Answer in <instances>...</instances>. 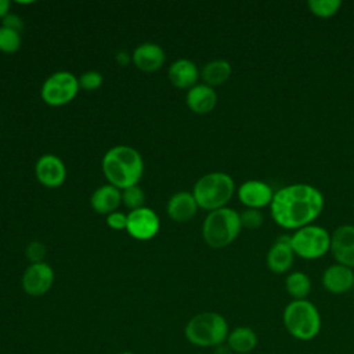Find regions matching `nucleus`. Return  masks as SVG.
Returning <instances> with one entry per match:
<instances>
[{
    "label": "nucleus",
    "instance_id": "obj_1",
    "mask_svg": "<svg viewBox=\"0 0 354 354\" xmlns=\"http://www.w3.org/2000/svg\"><path fill=\"white\" fill-rule=\"evenodd\" d=\"M324 209V195L310 184L296 183L274 192L271 217L285 230H299L311 224Z\"/></svg>",
    "mask_w": 354,
    "mask_h": 354
},
{
    "label": "nucleus",
    "instance_id": "obj_2",
    "mask_svg": "<svg viewBox=\"0 0 354 354\" xmlns=\"http://www.w3.org/2000/svg\"><path fill=\"white\" fill-rule=\"evenodd\" d=\"M101 167L109 184L120 191L137 185L144 173V162L140 152L127 145H116L108 149L102 158Z\"/></svg>",
    "mask_w": 354,
    "mask_h": 354
},
{
    "label": "nucleus",
    "instance_id": "obj_3",
    "mask_svg": "<svg viewBox=\"0 0 354 354\" xmlns=\"http://www.w3.org/2000/svg\"><path fill=\"white\" fill-rule=\"evenodd\" d=\"M282 322L286 332L300 340L308 342L321 332V314L310 300H292L282 313Z\"/></svg>",
    "mask_w": 354,
    "mask_h": 354
},
{
    "label": "nucleus",
    "instance_id": "obj_4",
    "mask_svg": "<svg viewBox=\"0 0 354 354\" xmlns=\"http://www.w3.org/2000/svg\"><path fill=\"white\" fill-rule=\"evenodd\" d=\"M235 191L232 177L223 171H213L202 176L194 185L192 195L199 207L213 212L230 202Z\"/></svg>",
    "mask_w": 354,
    "mask_h": 354
},
{
    "label": "nucleus",
    "instance_id": "obj_5",
    "mask_svg": "<svg viewBox=\"0 0 354 354\" xmlns=\"http://www.w3.org/2000/svg\"><path fill=\"white\" fill-rule=\"evenodd\" d=\"M228 333L227 319L213 311L199 313L185 325L187 340L199 347H217L225 343Z\"/></svg>",
    "mask_w": 354,
    "mask_h": 354
},
{
    "label": "nucleus",
    "instance_id": "obj_6",
    "mask_svg": "<svg viewBox=\"0 0 354 354\" xmlns=\"http://www.w3.org/2000/svg\"><path fill=\"white\" fill-rule=\"evenodd\" d=\"M241 228L239 213L230 207H221L209 212L202 225V235L210 248L221 249L236 239Z\"/></svg>",
    "mask_w": 354,
    "mask_h": 354
},
{
    "label": "nucleus",
    "instance_id": "obj_7",
    "mask_svg": "<svg viewBox=\"0 0 354 354\" xmlns=\"http://www.w3.org/2000/svg\"><path fill=\"white\" fill-rule=\"evenodd\" d=\"M295 254L306 260H315L330 250V234L319 225H304L290 235Z\"/></svg>",
    "mask_w": 354,
    "mask_h": 354
},
{
    "label": "nucleus",
    "instance_id": "obj_8",
    "mask_svg": "<svg viewBox=\"0 0 354 354\" xmlns=\"http://www.w3.org/2000/svg\"><path fill=\"white\" fill-rule=\"evenodd\" d=\"M80 90L77 77L66 71L50 75L41 86V98L50 106H62L69 104Z\"/></svg>",
    "mask_w": 354,
    "mask_h": 354
},
{
    "label": "nucleus",
    "instance_id": "obj_9",
    "mask_svg": "<svg viewBox=\"0 0 354 354\" xmlns=\"http://www.w3.org/2000/svg\"><path fill=\"white\" fill-rule=\"evenodd\" d=\"M160 227V221L158 214L149 207H140L131 210L127 214V225L126 231L130 236L138 241L152 239Z\"/></svg>",
    "mask_w": 354,
    "mask_h": 354
},
{
    "label": "nucleus",
    "instance_id": "obj_10",
    "mask_svg": "<svg viewBox=\"0 0 354 354\" xmlns=\"http://www.w3.org/2000/svg\"><path fill=\"white\" fill-rule=\"evenodd\" d=\"M54 282V271L47 263L28 266L22 275V289L29 296H41L50 290Z\"/></svg>",
    "mask_w": 354,
    "mask_h": 354
},
{
    "label": "nucleus",
    "instance_id": "obj_11",
    "mask_svg": "<svg viewBox=\"0 0 354 354\" xmlns=\"http://www.w3.org/2000/svg\"><path fill=\"white\" fill-rule=\"evenodd\" d=\"M35 174L41 185L47 188H57L65 181L66 169L57 155L46 153L37 159L35 165Z\"/></svg>",
    "mask_w": 354,
    "mask_h": 354
},
{
    "label": "nucleus",
    "instance_id": "obj_12",
    "mask_svg": "<svg viewBox=\"0 0 354 354\" xmlns=\"http://www.w3.org/2000/svg\"><path fill=\"white\" fill-rule=\"evenodd\" d=\"M330 252L339 264L354 268V225H340L333 231Z\"/></svg>",
    "mask_w": 354,
    "mask_h": 354
},
{
    "label": "nucleus",
    "instance_id": "obj_13",
    "mask_svg": "<svg viewBox=\"0 0 354 354\" xmlns=\"http://www.w3.org/2000/svg\"><path fill=\"white\" fill-rule=\"evenodd\" d=\"M274 198L272 188L259 180H248L238 188V199L250 209H261L270 206Z\"/></svg>",
    "mask_w": 354,
    "mask_h": 354
},
{
    "label": "nucleus",
    "instance_id": "obj_14",
    "mask_svg": "<svg viewBox=\"0 0 354 354\" xmlns=\"http://www.w3.org/2000/svg\"><path fill=\"white\" fill-rule=\"evenodd\" d=\"M293 257L290 235H279L267 253V267L275 274H283L292 267Z\"/></svg>",
    "mask_w": 354,
    "mask_h": 354
},
{
    "label": "nucleus",
    "instance_id": "obj_15",
    "mask_svg": "<svg viewBox=\"0 0 354 354\" xmlns=\"http://www.w3.org/2000/svg\"><path fill=\"white\" fill-rule=\"evenodd\" d=\"M322 285L329 293L343 295L353 289L354 270L339 263L329 266L322 274Z\"/></svg>",
    "mask_w": 354,
    "mask_h": 354
},
{
    "label": "nucleus",
    "instance_id": "obj_16",
    "mask_svg": "<svg viewBox=\"0 0 354 354\" xmlns=\"http://www.w3.org/2000/svg\"><path fill=\"white\" fill-rule=\"evenodd\" d=\"M166 55L160 46L155 43H142L131 54L136 68L144 72H155L165 64Z\"/></svg>",
    "mask_w": 354,
    "mask_h": 354
},
{
    "label": "nucleus",
    "instance_id": "obj_17",
    "mask_svg": "<svg viewBox=\"0 0 354 354\" xmlns=\"http://www.w3.org/2000/svg\"><path fill=\"white\" fill-rule=\"evenodd\" d=\"M198 203L192 195V192L181 191L174 194L166 206L167 216L176 223H187L198 212Z\"/></svg>",
    "mask_w": 354,
    "mask_h": 354
},
{
    "label": "nucleus",
    "instance_id": "obj_18",
    "mask_svg": "<svg viewBox=\"0 0 354 354\" xmlns=\"http://www.w3.org/2000/svg\"><path fill=\"white\" fill-rule=\"evenodd\" d=\"M122 203V191L111 184L98 187L90 198L91 209L100 214H111L116 212Z\"/></svg>",
    "mask_w": 354,
    "mask_h": 354
},
{
    "label": "nucleus",
    "instance_id": "obj_19",
    "mask_svg": "<svg viewBox=\"0 0 354 354\" xmlns=\"http://www.w3.org/2000/svg\"><path fill=\"white\" fill-rule=\"evenodd\" d=\"M169 80L170 83L181 90H189L196 86L199 79V71L196 65L189 59H177L169 68Z\"/></svg>",
    "mask_w": 354,
    "mask_h": 354
},
{
    "label": "nucleus",
    "instance_id": "obj_20",
    "mask_svg": "<svg viewBox=\"0 0 354 354\" xmlns=\"http://www.w3.org/2000/svg\"><path fill=\"white\" fill-rule=\"evenodd\" d=\"M217 104V94L213 87L202 83L196 84L187 93V105L188 108L199 115L209 113L214 109Z\"/></svg>",
    "mask_w": 354,
    "mask_h": 354
},
{
    "label": "nucleus",
    "instance_id": "obj_21",
    "mask_svg": "<svg viewBox=\"0 0 354 354\" xmlns=\"http://www.w3.org/2000/svg\"><path fill=\"white\" fill-rule=\"evenodd\" d=\"M259 337L254 329L250 326H236L230 330L225 344L236 354H248L252 353L257 346Z\"/></svg>",
    "mask_w": 354,
    "mask_h": 354
},
{
    "label": "nucleus",
    "instance_id": "obj_22",
    "mask_svg": "<svg viewBox=\"0 0 354 354\" xmlns=\"http://www.w3.org/2000/svg\"><path fill=\"white\" fill-rule=\"evenodd\" d=\"M232 73L231 64L224 59H214L207 62L202 71H201V77L203 79L205 84L214 87L225 83Z\"/></svg>",
    "mask_w": 354,
    "mask_h": 354
},
{
    "label": "nucleus",
    "instance_id": "obj_23",
    "mask_svg": "<svg viewBox=\"0 0 354 354\" xmlns=\"http://www.w3.org/2000/svg\"><path fill=\"white\" fill-rule=\"evenodd\" d=\"M285 289L293 300H306L311 292V279L303 271L290 272L285 279Z\"/></svg>",
    "mask_w": 354,
    "mask_h": 354
},
{
    "label": "nucleus",
    "instance_id": "obj_24",
    "mask_svg": "<svg viewBox=\"0 0 354 354\" xmlns=\"http://www.w3.org/2000/svg\"><path fill=\"white\" fill-rule=\"evenodd\" d=\"M342 6L340 0H308L307 7L311 14L319 18H329L335 15Z\"/></svg>",
    "mask_w": 354,
    "mask_h": 354
},
{
    "label": "nucleus",
    "instance_id": "obj_25",
    "mask_svg": "<svg viewBox=\"0 0 354 354\" xmlns=\"http://www.w3.org/2000/svg\"><path fill=\"white\" fill-rule=\"evenodd\" d=\"M21 35L4 26H0V51L12 54L19 50L21 47Z\"/></svg>",
    "mask_w": 354,
    "mask_h": 354
},
{
    "label": "nucleus",
    "instance_id": "obj_26",
    "mask_svg": "<svg viewBox=\"0 0 354 354\" xmlns=\"http://www.w3.org/2000/svg\"><path fill=\"white\" fill-rule=\"evenodd\" d=\"M144 201H145L144 191L138 185H133L122 189V203L124 207L130 209V212L142 207Z\"/></svg>",
    "mask_w": 354,
    "mask_h": 354
},
{
    "label": "nucleus",
    "instance_id": "obj_27",
    "mask_svg": "<svg viewBox=\"0 0 354 354\" xmlns=\"http://www.w3.org/2000/svg\"><path fill=\"white\" fill-rule=\"evenodd\" d=\"M239 220H241L242 227H245L248 230H256L263 224L264 217L259 209L246 207L242 213H239Z\"/></svg>",
    "mask_w": 354,
    "mask_h": 354
},
{
    "label": "nucleus",
    "instance_id": "obj_28",
    "mask_svg": "<svg viewBox=\"0 0 354 354\" xmlns=\"http://www.w3.org/2000/svg\"><path fill=\"white\" fill-rule=\"evenodd\" d=\"M79 87L86 91H94L102 84V75L98 71H87L82 73L79 77Z\"/></svg>",
    "mask_w": 354,
    "mask_h": 354
},
{
    "label": "nucleus",
    "instance_id": "obj_29",
    "mask_svg": "<svg viewBox=\"0 0 354 354\" xmlns=\"http://www.w3.org/2000/svg\"><path fill=\"white\" fill-rule=\"evenodd\" d=\"M25 254H26V259L30 261V264L43 263L46 256V246L39 241H33L28 243L25 249Z\"/></svg>",
    "mask_w": 354,
    "mask_h": 354
},
{
    "label": "nucleus",
    "instance_id": "obj_30",
    "mask_svg": "<svg viewBox=\"0 0 354 354\" xmlns=\"http://www.w3.org/2000/svg\"><path fill=\"white\" fill-rule=\"evenodd\" d=\"M106 224L112 230H126L127 225V214L122 212H113L106 216Z\"/></svg>",
    "mask_w": 354,
    "mask_h": 354
},
{
    "label": "nucleus",
    "instance_id": "obj_31",
    "mask_svg": "<svg viewBox=\"0 0 354 354\" xmlns=\"http://www.w3.org/2000/svg\"><path fill=\"white\" fill-rule=\"evenodd\" d=\"M1 26L7 28V29H11L14 32H18L21 33L22 29H24V21L21 17L15 15V14H8L6 15L3 19H1Z\"/></svg>",
    "mask_w": 354,
    "mask_h": 354
},
{
    "label": "nucleus",
    "instance_id": "obj_32",
    "mask_svg": "<svg viewBox=\"0 0 354 354\" xmlns=\"http://www.w3.org/2000/svg\"><path fill=\"white\" fill-rule=\"evenodd\" d=\"M11 3L8 0H0V19H3L6 15L10 14Z\"/></svg>",
    "mask_w": 354,
    "mask_h": 354
},
{
    "label": "nucleus",
    "instance_id": "obj_33",
    "mask_svg": "<svg viewBox=\"0 0 354 354\" xmlns=\"http://www.w3.org/2000/svg\"><path fill=\"white\" fill-rule=\"evenodd\" d=\"M129 61H130V57H129V54L126 51H119L116 54V62L119 65H127Z\"/></svg>",
    "mask_w": 354,
    "mask_h": 354
},
{
    "label": "nucleus",
    "instance_id": "obj_34",
    "mask_svg": "<svg viewBox=\"0 0 354 354\" xmlns=\"http://www.w3.org/2000/svg\"><path fill=\"white\" fill-rule=\"evenodd\" d=\"M213 354H235V353L225 343H223V344L214 347V353Z\"/></svg>",
    "mask_w": 354,
    "mask_h": 354
},
{
    "label": "nucleus",
    "instance_id": "obj_35",
    "mask_svg": "<svg viewBox=\"0 0 354 354\" xmlns=\"http://www.w3.org/2000/svg\"><path fill=\"white\" fill-rule=\"evenodd\" d=\"M120 354H133V353H130V351H123V353H120Z\"/></svg>",
    "mask_w": 354,
    "mask_h": 354
},
{
    "label": "nucleus",
    "instance_id": "obj_36",
    "mask_svg": "<svg viewBox=\"0 0 354 354\" xmlns=\"http://www.w3.org/2000/svg\"><path fill=\"white\" fill-rule=\"evenodd\" d=\"M353 289H354V285H353Z\"/></svg>",
    "mask_w": 354,
    "mask_h": 354
}]
</instances>
